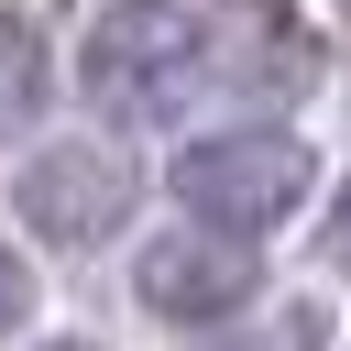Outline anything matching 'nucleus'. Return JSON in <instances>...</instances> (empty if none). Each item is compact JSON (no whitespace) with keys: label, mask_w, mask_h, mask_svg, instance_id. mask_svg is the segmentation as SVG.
<instances>
[{"label":"nucleus","mask_w":351,"mask_h":351,"mask_svg":"<svg viewBox=\"0 0 351 351\" xmlns=\"http://www.w3.org/2000/svg\"><path fill=\"white\" fill-rule=\"evenodd\" d=\"M77 88L110 121H176L208 88V22L176 0H99L77 44Z\"/></svg>","instance_id":"f257e3e1"},{"label":"nucleus","mask_w":351,"mask_h":351,"mask_svg":"<svg viewBox=\"0 0 351 351\" xmlns=\"http://www.w3.org/2000/svg\"><path fill=\"white\" fill-rule=\"evenodd\" d=\"M11 208H22V230L88 252V241H110V230L132 219V165H121L110 143H44V154L11 176Z\"/></svg>","instance_id":"7ed1b4c3"},{"label":"nucleus","mask_w":351,"mask_h":351,"mask_svg":"<svg viewBox=\"0 0 351 351\" xmlns=\"http://www.w3.org/2000/svg\"><path fill=\"white\" fill-rule=\"evenodd\" d=\"M176 197L186 219L208 230H274L318 197V143L285 132V121H230V132H197L176 154Z\"/></svg>","instance_id":"f03ea898"},{"label":"nucleus","mask_w":351,"mask_h":351,"mask_svg":"<svg viewBox=\"0 0 351 351\" xmlns=\"http://www.w3.org/2000/svg\"><path fill=\"white\" fill-rule=\"evenodd\" d=\"M22 318H33V274H22V252L0 241V340H11Z\"/></svg>","instance_id":"0eeeda50"},{"label":"nucleus","mask_w":351,"mask_h":351,"mask_svg":"<svg viewBox=\"0 0 351 351\" xmlns=\"http://www.w3.org/2000/svg\"><path fill=\"white\" fill-rule=\"evenodd\" d=\"M340 22H351V0H340Z\"/></svg>","instance_id":"9d476101"},{"label":"nucleus","mask_w":351,"mask_h":351,"mask_svg":"<svg viewBox=\"0 0 351 351\" xmlns=\"http://www.w3.org/2000/svg\"><path fill=\"white\" fill-rule=\"evenodd\" d=\"M208 351H329V307H318V296H285L274 318H252V329H230V340H208Z\"/></svg>","instance_id":"423d86ee"},{"label":"nucleus","mask_w":351,"mask_h":351,"mask_svg":"<svg viewBox=\"0 0 351 351\" xmlns=\"http://www.w3.org/2000/svg\"><path fill=\"white\" fill-rule=\"evenodd\" d=\"M329 241H340V263H351V186H340V219H329Z\"/></svg>","instance_id":"6e6552de"},{"label":"nucleus","mask_w":351,"mask_h":351,"mask_svg":"<svg viewBox=\"0 0 351 351\" xmlns=\"http://www.w3.org/2000/svg\"><path fill=\"white\" fill-rule=\"evenodd\" d=\"M44 351H88V340H44Z\"/></svg>","instance_id":"1a4fd4ad"},{"label":"nucleus","mask_w":351,"mask_h":351,"mask_svg":"<svg viewBox=\"0 0 351 351\" xmlns=\"http://www.w3.org/2000/svg\"><path fill=\"white\" fill-rule=\"evenodd\" d=\"M33 110H44V33H33L22 11H0V143H11Z\"/></svg>","instance_id":"39448f33"},{"label":"nucleus","mask_w":351,"mask_h":351,"mask_svg":"<svg viewBox=\"0 0 351 351\" xmlns=\"http://www.w3.org/2000/svg\"><path fill=\"white\" fill-rule=\"evenodd\" d=\"M132 285H143V307L154 318H176V329H197V318H230L241 296H252V241L241 230H154L143 241V263H132Z\"/></svg>","instance_id":"20e7f679"}]
</instances>
